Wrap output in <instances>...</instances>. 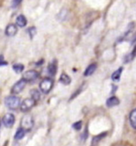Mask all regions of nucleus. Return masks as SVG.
<instances>
[{"label": "nucleus", "instance_id": "nucleus-1", "mask_svg": "<svg viewBox=\"0 0 136 146\" xmlns=\"http://www.w3.org/2000/svg\"><path fill=\"white\" fill-rule=\"evenodd\" d=\"M5 105L11 110H16L20 107V98L15 95L8 96L5 98Z\"/></svg>", "mask_w": 136, "mask_h": 146}, {"label": "nucleus", "instance_id": "nucleus-2", "mask_svg": "<svg viewBox=\"0 0 136 146\" xmlns=\"http://www.w3.org/2000/svg\"><path fill=\"white\" fill-rule=\"evenodd\" d=\"M54 85V81L51 78H45L39 83V89L43 94H49Z\"/></svg>", "mask_w": 136, "mask_h": 146}, {"label": "nucleus", "instance_id": "nucleus-3", "mask_svg": "<svg viewBox=\"0 0 136 146\" xmlns=\"http://www.w3.org/2000/svg\"><path fill=\"white\" fill-rule=\"evenodd\" d=\"M34 126V120L33 117L30 114H27L22 117L21 121V128L25 130L26 132H28L31 130Z\"/></svg>", "mask_w": 136, "mask_h": 146}, {"label": "nucleus", "instance_id": "nucleus-4", "mask_svg": "<svg viewBox=\"0 0 136 146\" xmlns=\"http://www.w3.org/2000/svg\"><path fill=\"white\" fill-rule=\"evenodd\" d=\"M26 84H27L26 80H25L23 78H22V79H20L19 80H18V81L13 85L12 88H11V92L13 95L19 94L25 88Z\"/></svg>", "mask_w": 136, "mask_h": 146}, {"label": "nucleus", "instance_id": "nucleus-5", "mask_svg": "<svg viewBox=\"0 0 136 146\" xmlns=\"http://www.w3.org/2000/svg\"><path fill=\"white\" fill-rule=\"evenodd\" d=\"M36 102L31 98H26L20 104V110L22 112H27L35 105Z\"/></svg>", "mask_w": 136, "mask_h": 146}, {"label": "nucleus", "instance_id": "nucleus-6", "mask_svg": "<svg viewBox=\"0 0 136 146\" xmlns=\"http://www.w3.org/2000/svg\"><path fill=\"white\" fill-rule=\"evenodd\" d=\"M40 76L39 72H37L36 70H28L26 72H24L22 78L26 80V82L28 81H34L36 80L38 77Z\"/></svg>", "mask_w": 136, "mask_h": 146}, {"label": "nucleus", "instance_id": "nucleus-7", "mask_svg": "<svg viewBox=\"0 0 136 146\" xmlns=\"http://www.w3.org/2000/svg\"><path fill=\"white\" fill-rule=\"evenodd\" d=\"M2 121L6 128H12L15 122V117L12 113H7L3 116Z\"/></svg>", "mask_w": 136, "mask_h": 146}, {"label": "nucleus", "instance_id": "nucleus-8", "mask_svg": "<svg viewBox=\"0 0 136 146\" xmlns=\"http://www.w3.org/2000/svg\"><path fill=\"white\" fill-rule=\"evenodd\" d=\"M18 32V27L14 23H10L8 24L6 29H5V35L7 36L11 37V36H15V35L17 34Z\"/></svg>", "mask_w": 136, "mask_h": 146}, {"label": "nucleus", "instance_id": "nucleus-9", "mask_svg": "<svg viewBox=\"0 0 136 146\" xmlns=\"http://www.w3.org/2000/svg\"><path fill=\"white\" fill-rule=\"evenodd\" d=\"M57 71H58V63H57V60H54L52 62L50 63V64L48 65L47 72L51 76H54L56 75Z\"/></svg>", "mask_w": 136, "mask_h": 146}, {"label": "nucleus", "instance_id": "nucleus-10", "mask_svg": "<svg viewBox=\"0 0 136 146\" xmlns=\"http://www.w3.org/2000/svg\"><path fill=\"white\" fill-rule=\"evenodd\" d=\"M106 135H107V133L106 132H104V133H100L98 134V136H95L94 137L93 139H92V141H91V145L90 146H97L98 144L99 143L100 141H102V139L104 137H106Z\"/></svg>", "mask_w": 136, "mask_h": 146}, {"label": "nucleus", "instance_id": "nucleus-11", "mask_svg": "<svg viewBox=\"0 0 136 146\" xmlns=\"http://www.w3.org/2000/svg\"><path fill=\"white\" fill-rule=\"evenodd\" d=\"M119 103H120V101H119V100L116 96H111V97L106 100V104L107 107L111 108L119 105Z\"/></svg>", "mask_w": 136, "mask_h": 146}, {"label": "nucleus", "instance_id": "nucleus-12", "mask_svg": "<svg viewBox=\"0 0 136 146\" xmlns=\"http://www.w3.org/2000/svg\"><path fill=\"white\" fill-rule=\"evenodd\" d=\"M16 25L19 27H24L27 24V19L23 15H19L16 18Z\"/></svg>", "mask_w": 136, "mask_h": 146}, {"label": "nucleus", "instance_id": "nucleus-13", "mask_svg": "<svg viewBox=\"0 0 136 146\" xmlns=\"http://www.w3.org/2000/svg\"><path fill=\"white\" fill-rule=\"evenodd\" d=\"M96 69H97V64L93 63V64H90L85 70V72L83 73V76H91L95 72Z\"/></svg>", "mask_w": 136, "mask_h": 146}, {"label": "nucleus", "instance_id": "nucleus-14", "mask_svg": "<svg viewBox=\"0 0 136 146\" xmlns=\"http://www.w3.org/2000/svg\"><path fill=\"white\" fill-rule=\"evenodd\" d=\"M59 82L63 85H69L71 83V78L70 77L67 73L63 72L60 76Z\"/></svg>", "mask_w": 136, "mask_h": 146}, {"label": "nucleus", "instance_id": "nucleus-15", "mask_svg": "<svg viewBox=\"0 0 136 146\" xmlns=\"http://www.w3.org/2000/svg\"><path fill=\"white\" fill-rule=\"evenodd\" d=\"M123 68L120 67L119 68H118L116 71H115L114 72L112 73L111 75V79L112 80L115 82H119L120 80V78H121V75H122V72H123Z\"/></svg>", "mask_w": 136, "mask_h": 146}, {"label": "nucleus", "instance_id": "nucleus-16", "mask_svg": "<svg viewBox=\"0 0 136 146\" xmlns=\"http://www.w3.org/2000/svg\"><path fill=\"white\" fill-rule=\"evenodd\" d=\"M26 133V132L24 129H22V128H21V127H19V128L17 129L16 133H15V139L17 140V141H20V140H22V138L25 137Z\"/></svg>", "mask_w": 136, "mask_h": 146}, {"label": "nucleus", "instance_id": "nucleus-17", "mask_svg": "<svg viewBox=\"0 0 136 146\" xmlns=\"http://www.w3.org/2000/svg\"><path fill=\"white\" fill-rule=\"evenodd\" d=\"M30 96H31V99L34 100L35 102L38 101L40 98H41V94H40V92L38 89H31L30 92Z\"/></svg>", "mask_w": 136, "mask_h": 146}, {"label": "nucleus", "instance_id": "nucleus-18", "mask_svg": "<svg viewBox=\"0 0 136 146\" xmlns=\"http://www.w3.org/2000/svg\"><path fill=\"white\" fill-rule=\"evenodd\" d=\"M129 120H130L131 125L134 129H136V108L131 111L130 116H129Z\"/></svg>", "mask_w": 136, "mask_h": 146}, {"label": "nucleus", "instance_id": "nucleus-19", "mask_svg": "<svg viewBox=\"0 0 136 146\" xmlns=\"http://www.w3.org/2000/svg\"><path fill=\"white\" fill-rule=\"evenodd\" d=\"M136 56V44L135 46L133 48V50H132V52L125 57V60H124V63L126 64V63H129V62H131L132 60L135 59V57Z\"/></svg>", "mask_w": 136, "mask_h": 146}, {"label": "nucleus", "instance_id": "nucleus-20", "mask_svg": "<svg viewBox=\"0 0 136 146\" xmlns=\"http://www.w3.org/2000/svg\"><path fill=\"white\" fill-rule=\"evenodd\" d=\"M12 69L16 74H20L24 70V65L22 64H13Z\"/></svg>", "mask_w": 136, "mask_h": 146}, {"label": "nucleus", "instance_id": "nucleus-21", "mask_svg": "<svg viewBox=\"0 0 136 146\" xmlns=\"http://www.w3.org/2000/svg\"><path fill=\"white\" fill-rule=\"evenodd\" d=\"M67 11L66 9H63L58 14V19L59 21H63L67 19Z\"/></svg>", "mask_w": 136, "mask_h": 146}, {"label": "nucleus", "instance_id": "nucleus-22", "mask_svg": "<svg viewBox=\"0 0 136 146\" xmlns=\"http://www.w3.org/2000/svg\"><path fill=\"white\" fill-rule=\"evenodd\" d=\"M27 32L30 35V39H33L34 35H36V32H37V30H36V27H30L27 29Z\"/></svg>", "mask_w": 136, "mask_h": 146}, {"label": "nucleus", "instance_id": "nucleus-23", "mask_svg": "<svg viewBox=\"0 0 136 146\" xmlns=\"http://www.w3.org/2000/svg\"><path fill=\"white\" fill-rule=\"evenodd\" d=\"M82 127H83V122H82V120L76 121V122H75L72 125V128L75 129V130H76V131H79V130H81Z\"/></svg>", "mask_w": 136, "mask_h": 146}, {"label": "nucleus", "instance_id": "nucleus-24", "mask_svg": "<svg viewBox=\"0 0 136 146\" xmlns=\"http://www.w3.org/2000/svg\"><path fill=\"white\" fill-rule=\"evenodd\" d=\"M87 137H88V127L86 126L84 132L81 135V139H82L83 141H85L87 139Z\"/></svg>", "mask_w": 136, "mask_h": 146}, {"label": "nucleus", "instance_id": "nucleus-25", "mask_svg": "<svg viewBox=\"0 0 136 146\" xmlns=\"http://www.w3.org/2000/svg\"><path fill=\"white\" fill-rule=\"evenodd\" d=\"M82 91H83V86H81L80 88H79V89L76 91V92H74V94H73L72 96H71V97H70V100H72L75 99L77 96H79V95L80 94Z\"/></svg>", "mask_w": 136, "mask_h": 146}, {"label": "nucleus", "instance_id": "nucleus-26", "mask_svg": "<svg viewBox=\"0 0 136 146\" xmlns=\"http://www.w3.org/2000/svg\"><path fill=\"white\" fill-rule=\"evenodd\" d=\"M7 65H8V62L4 60L3 55H0V66L2 67V66H7Z\"/></svg>", "mask_w": 136, "mask_h": 146}, {"label": "nucleus", "instance_id": "nucleus-27", "mask_svg": "<svg viewBox=\"0 0 136 146\" xmlns=\"http://www.w3.org/2000/svg\"><path fill=\"white\" fill-rule=\"evenodd\" d=\"M22 1L21 0H14L11 2V7L12 8H16L18 6L21 4Z\"/></svg>", "mask_w": 136, "mask_h": 146}, {"label": "nucleus", "instance_id": "nucleus-28", "mask_svg": "<svg viewBox=\"0 0 136 146\" xmlns=\"http://www.w3.org/2000/svg\"><path fill=\"white\" fill-rule=\"evenodd\" d=\"M117 90V86H115V85H112V90H111V93L113 94V93H115V91Z\"/></svg>", "mask_w": 136, "mask_h": 146}, {"label": "nucleus", "instance_id": "nucleus-29", "mask_svg": "<svg viewBox=\"0 0 136 146\" xmlns=\"http://www.w3.org/2000/svg\"><path fill=\"white\" fill-rule=\"evenodd\" d=\"M43 63H44V61H43V60H40V61H38V62H37V63H36V65H37V66H38V65L43 64Z\"/></svg>", "mask_w": 136, "mask_h": 146}, {"label": "nucleus", "instance_id": "nucleus-30", "mask_svg": "<svg viewBox=\"0 0 136 146\" xmlns=\"http://www.w3.org/2000/svg\"><path fill=\"white\" fill-rule=\"evenodd\" d=\"M0 127H1V120H0Z\"/></svg>", "mask_w": 136, "mask_h": 146}, {"label": "nucleus", "instance_id": "nucleus-31", "mask_svg": "<svg viewBox=\"0 0 136 146\" xmlns=\"http://www.w3.org/2000/svg\"><path fill=\"white\" fill-rule=\"evenodd\" d=\"M121 146H125V145H121Z\"/></svg>", "mask_w": 136, "mask_h": 146}]
</instances>
